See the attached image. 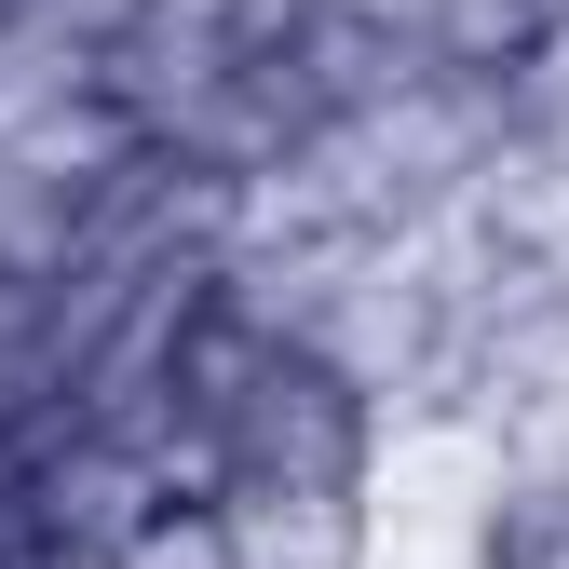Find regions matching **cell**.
Wrapping results in <instances>:
<instances>
[{
  "label": "cell",
  "mask_w": 569,
  "mask_h": 569,
  "mask_svg": "<svg viewBox=\"0 0 569 569\" xmlns=\"http://www.w3.org/2000/svg\"><path fill=\"white\" fill-rule=\"evenodd\" d=\"M475 569H569V461H529L475 502Z\"/></svg>",
  "instance_id": "1"
}]
</instances>
